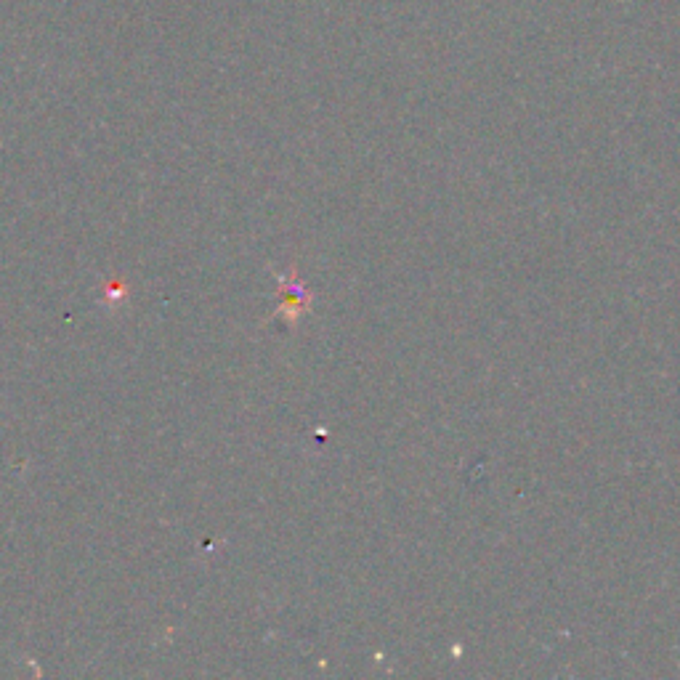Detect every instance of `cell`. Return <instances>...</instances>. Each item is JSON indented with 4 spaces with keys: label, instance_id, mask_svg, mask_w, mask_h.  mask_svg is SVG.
<instances>
[{
    "label": "cell",
    "instance_id": "1",
    "mask_svg": "<svg viewBox=\"0 0 680 680\" xmlns=\"http://www.w3.org/2000/svg\"><path fill=\"white\" fill-rule=\"evenodd\" d=\"M311 295L306 293V287L298 282L295 277V269H290L287 274L279 277V309L277 317H285V322L290 325H298V319L309 311Z\"/></svg>",
    "mask_w": 680,
    "mask_h": 680
},
{
    "label": "cell",
    "instance_id": "2",
    "mask_svg": "<svg viewBox=\"0 0 680 680\" xmlns=\"http://www.w3.org/2000/svg\"><path fill=\"white\" fill-rule=\"evenodd\" d=\"M123 298H125V285H123V282H117V279H112V282H109V287H107V293H104V298H101V301L120 303Z\"/></svg>",
    "mask_w": 680,
    "mask_h": 680
}]
</instances>
